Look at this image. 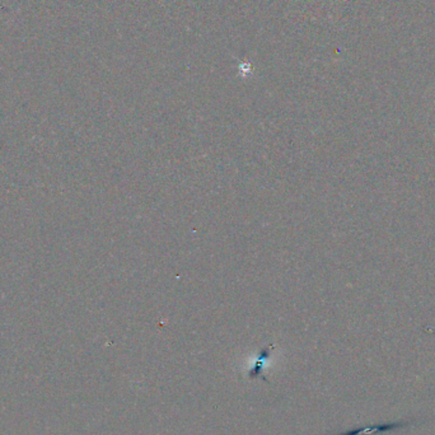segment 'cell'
<instances>
[{
	"instance_id": "1",
	"label": "cell",
	"mask_w": 435,
	"mask_h": 435,
	"mask_svg": "<svg viewBox=\"0 0 435 435\" xmlns=\"http://www.w3.org/2000/svg\"><path fill=\"white\" fill-rule=\"evenodd\" d=\"M414 423H418V421L417 420H408V421H397V423L382 424V425H369V427L353 429V430H349L347 433L338 435H374L375 433L392 432V430H397V429L409 427V425H412Z\"/></svg>"
}]
</instances>
